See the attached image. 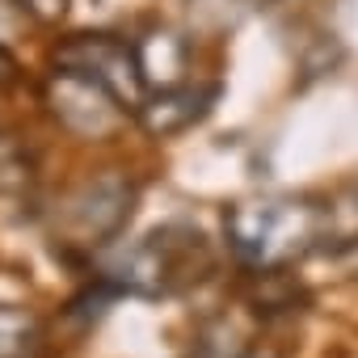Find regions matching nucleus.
<instances>
[{
    "mask_svg": "<svg viewBox=\"0 0 358 358\" xmlns=\"http://www.w3.org/2000/svg\"><path fill=\"white\" fill-rule=\"evenodd\" d=\"M329 224V211L295 199H270V203H241L228 211L224 228L232 249L253 266H282L312 249Z\"/></svg>",
    "mask_w": 358,
    "mask_h": 358,
    "instance_id": "1",
    "label": "nucleus"
},
{
    "mask_svg": "<svg viewBox=\"0 0 358 358\" xmlns=\"http://www.w3.org/2000/svg\"><path fill=\"white\" fill-rule=\"evenodd\" d=\"M203 270H211V253H207L203 232L169 224L122 257L118 287H127L135 295H169V291L199 282Z\"/></svg>",
    "mask_w": 358,
    "mask_h": 358,
    "instance_id": "2",
    "label": "nucleus"
},
{
    "mask_svg": "<svg viewBox=\"0 0 358 358\" xmlns=\"http://www.w3.org/2000/svg\"><path fill=\"white\" fill-rule=\"evenodd\" d=\"M47 106L80 139H114L127 127V106L106 85H97L93 76L68 72V68L51 72V80H47Z\"/></svg>",
    "mask_w": 358,
    "mask_h": 358,
    "instance_id": "3",
    "label": "nucleus"
},
{
    "mask_svg": "<svg viewBox=\"0 0 358 358\" xmlns=\"http://www.w3.org/2000/svg\"><path fill=\"white\" fill-rule=\"evenodd\" d=\"M55 64L68 68V72L93 76L127 110H135L143 101V80H139V68H135V51L127 43H118L114 34H76L64 47H55Z\"/></svg>",
    "mask_w": 358,
    "mask_h": 358,
    "instance_id": "4",
    "label": "nucleus"
},
{
    "mask_svg": "<svg viewBox=\"0 0 358 358\" xmlns=\"http://www.w3.org/2000/svg\"><path fill=\"white\" fill-rule=\"evenodd\" d=\"M131 199H135V190L122 182V177H97V182L80 186L64 203L59 224H64V232H72L85 245H101V241H110L127 224Z\"/></svg>",
    "mask_w": 358,
    "mask_h": 358,
    "instance_id": "5",
    "label": "nucleus"
},
{
    "mask_svg": "<svg viewBox=\"0 0 358 358\" xmlns=\"http://www.w3.org/2000/svg\"><path fill=\"white\" fill-rule=\"evenodd\" d=\"M135 51V68H139V80L143 89H173V85H186V72H190V43L169 30V26H152L148 34H139L131 43Z\"/></svg>",
    "mask_w": 358,
    "mask_h": 358,
    "instance_id": "6",
    "label": "nucleus"
},
{
    "mask_svg": "<svg viewBox=\"0 0 358 358\" xmlns=\"http://www.w3.org/2000/svg\"><path fill=\"white\" fill-rule=\"evenodd\" d=\"M215 97V89H190V85H173V89H156V97H143L135 106L139 122L148 135H177L190 122H199L207 114V101Z\"/></svg>",
    "mask_w": 358,
    "mask_h": 358,
    "instance_id": "7",
    "label": "nucleus"
},
{
    "mask_svg": "<svg viewBox=\"0 0 358 358\" xmlns=\"http://www.w3.org/2000/svg\"><path fill=\"white\" fill-rule=\"evenodd\" d=\"M47 333L30 308L0 303V358H43Z\"/></svg>",
    "mask_w": 358,
    "mask_h": 358,
    "instance_id": "8",
    "label": "nucleus"
},
{
    "mask_svg": "<svg viewBox=\"0 0 358 358\" xmlns=\"http://www.w3.org/2000/svg\"><path fill=\"white\" fill-rule=\"evenodd\" d=\"M13 5H22L34 22H47V26L68 13V0H13Z\"/></svg>",
    "mask_w": 358,
    "mask_h": 358,
    "instance_id": "9",
    "label": "nucleus"
},
{
    "mask_svg": "<svg viewBox=\"0 0 358 358\" xmlns=\"http://www.w3.org/2000/svg\"><path fill=\"white\" fill-rule=\"evenodd\" d=\"M13 76H17V59H13L5 47H0V89H5V85H13Z\"/></svg>",
    "mask_w": 358,
    "mask_h": 358,
    "instance_id": "10",
    "label": "nucleus"
},
{
    "mask_svg": "<svg viewBox=\"0 0 358 358\" xmlns=\"http://www.w3.org/2000/svg\"><path fill=\"white\" fill-rule=\"evenodd\" d=\"M249 358H270V354H249Z\"/></svg>",
    "mask_w": 358,
    "mask_h": 358,
    "instance_id": "11",
    "label": "nucleus"
}]
</instances>
